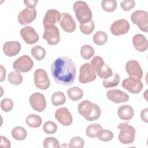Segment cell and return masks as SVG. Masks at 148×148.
Listing matches in <instances>:
<instances>
[{
	"mask_svg": "<svg viewBox=\"0 0 148 148\" xmlns=\"http://www.w3.org/2000/svg\"><path fill=\"white\" fill-rule=\"evenodd\" d=\"M51 73L54 80L57 84L69 86L75 81L76 66L69 57H59L52 62Z\"/></svg>",
	"mask_w": 148,
	"mask_h": 148,
	"instance_id": "6da1fadb",
	"label": "cell"
},
{
	"mask_svg": "<svg viewBox=\"0 0 148 148\" xmlns=\"http://www.w3.org/2000/svg\"><path fill=\"white\" fill-rule=\"evenodd\" d=\"M77 110L79 113L88 121L97 120L101 113L99 106L88 100L81 102L78 105Z\"/></svg>",
	"mask_w": 148,
	"mask_h": 148,
	"instance_id": "7a4b0ae2",
	"label": "cell"
},
{
	"mask_svg": "<svg viewBox=\"0 0 148 148\" xmlns=\"http://www.w3.org/2000/svg\"><path fill=\"white\" fill-rule=\"evenodd\" d=\"M73 10L80 24L91 20L92 12L86 2L82 1L75 2L73 5Z\"/></svg>",
	"mask_w": 148,
	"mask_h": 148,
	"instance_id": "3957f363",
	"label": "cell"
},
{
	"mask_svg": "<svg viewBox=\"0 0 148 148\" xmlns=\"http://www.w3.org/2000/svg\"><path fill=\"white\" fill-rule=\"evenodd\" d=\"M90 64L95 74L101 78H108L113 74L112 69L105 63L103 58L100 56L94 57Z\"/></svg>",
	"mask_w": 148,
	"mask_h": 148,
	"instance_id": "277c9868",
	"label": "cell"
},
{
	"mask_svg": "<svg viewBox=\"0 0 148 148\" xmlns=\"http://www.w3.org/2000/svg\"><path fill=\"white\" fill-rule=\"evenodd\" d=\"M119 129L118 136L119 140L123 144L128 145L132 143L135 138V129L134 127L128 124V123H121L118 125Z\"/></svg>",
	"mask_w": 148,
	"mask_h": 148,
	"instance_id": "5b68a950",
	"label": "cell"
},
{
	"mask_svg": "<svg viewBox=\"0 0 148 148\" xmlns=\"http://www.w3.org/2000/svg\"><path fill=\"white\" fill-rule=\"evenodd\" d=\"M44 32L42 35L43 39L46 40L50 45H55L60 40V35L58 28L54 25L45 26Z\"/></svg>",
	"mask_w": 148,
	"mask_h": 148,
	"instance_id": "8992f818",
	"label": "cell"
},
{
	"mask_svg": "<svg viewBox=\"0 0 148 148\" xmlns=\"http://www.w3.org/2000/svg\"><path fill=\"white\" fill-rule=\"evenodd\" d=\"M131 19L141 31L147 32L148 13L147 12L142 10H135L131 14Z\"/></svg>",
	"mask_w": 148,
	"mask_h": 148,
	"instance_id": "52a82bcc",
	"label": "cell"
},
{
	"mask_svg": "<svg viewBox=\"0 0 148 148\" xmlns=\"http://www.w3.org/2000/svg\"><path fill=\"white\" fill-rule=\"evenodd\" d=\"M34 66V61L27 55H23L17 58L13 64V68L18 72H27L31 70Z\"/></svg>",
	"mask_w": 148,
	"mask_h": 148,
	"instance_id": "ba28073f",
	"label": "cell"
},
{
	"mask_svg": "<svg viewBox=\"0 0 148 148\" xmlns=\"http://www.w3.org/2000/svg\"><path fill=\"white\" fill-rule=\"evenodd\" d=\"M95 79L96 74L90 63H85L80 66L79 76V82L80 83L82 84L88 83L94 81Z\"/></svg>",
	"mask_w": 148,
	"mask_h": 148,
	"instance_id": "9c48e42d",
	"label": "cell"
},
{
	"mask_svg": "<svg viewBox=\"0 0 148 148\" xmlns=\"http://www.w3.org/2000/svg\"><path fill=\"white\" fill-rule=\"evenodd\" d=\"M34 84L35 86L40 90H47L50 85V82L47 72L43 69H37L34 73Z\"/></svg>",
	"mask_w": 148,
	"mask_h": 148,
	"instance_id": "30bf717a",
	"label": "cell"
},
{
	"mask_svg": "<svg viewBox=\"0 0 148 148\" xmlns=\"http://www.w3.org/2000/svg\"><path fill=\"white\" fill-rule=\"evenodd\" d=\"M121 86L131 94H138L142 91L143 85L140 80L130 76L123 80Z\"/></svg>",
	"mask_w": 148,
	"mask_h": 148,
	"instance_id": "8fae6325",
	"label": "cell"
},
{
	"mask_svg": "<svg viewBox=\"0 0 148 148\" xmlns=\"http://www.w3.org/2000/svg\"><path fill=\"white\" fill-rule=\"evenodd\" d=\"M31 108L39 112H43L46 107V100L43 94L40 92H34L31 95L29 99Z\"/></svg>",
	"mask_w": 148,
	"mask_h": 148,
	"instance_id": "7c38bea8",
	"label": "cell"
},
{
	"mask_svg": "<svg viewBox=\"0 0 148 148\" xmlns=\"http://www.w3.org/2000/svg\"><path fill=\"white\" fill-rule=\"evenodd\" d=\"M130 28V23L127 20L120 19L114 21L110 27V32L116 36H120L128 32Z\"/></svg>",
	"mask_w": 148,
	"mask_h": 148,
	"instance_id": "4fadbf2b",
	"label": "cell"
},
{
	"mask_svg": "<svg viewBox=\"0 0 148 148\" xmlns=\"http://www.w3.org/2000/svg\"><path fill=\"white\" fill-rule=\"evenodd\" d=\"M125 70L130 77L140 80L143 76V70L139 63L135 60H131L127 62Z\"/></svg>",
	"mask_w": 148,
	"mask_h": 148,
	"instance_id": "5bb4252c",
	"label": "cell"
},
{
	"mask_svg": "<svg viewBox=\"0 0 148 148\" xmlns=\"http://www.w3.org/2000/svg\"><path fill=\"white\" fill-rule=\"evenodd\" d=\"M36 17V11L34 7H27L21 10L18 16V21L21 25H26L32 22Z\"/></svg>",
	"mask_w": 148,
	"mask_h": 148,
	"instance_id": "9a60e30c",
	"label": "cell"
},
{
	"mask_svg": "<svg viewBox=\"0 0 148 148\" xmlns=\"http://www.w3.org/2000/svg\"><path fill=\"white\" fill-rule=\"evenodd\" d=\"M20 35L24 42L28 45L36 43L39 39V35L34 28L31 26H25L20 30Z\"/></svg>",
	"mask_w": 148,
	"mask_h": 148,
	"instance_id": "2e32d148",
	"label": "cell"
},
{
	"mask_svg": "<svg viewBox=\"0 0 148 148\" xmlns=\"http://www.w3.org/2000/svg\"><path fill=\"white\" fill-rule=\"evenodd\" d=\"M55 118L60 123L64 126L70 125L73 121L71 113L68 109L65 107L58 108L56 111Z\"/></svg>",
	"mask_w": 148,
	"mask_h": 148,
	"instance_id": "e0dca14e",
	"label": "cell"
},
{
	"mask_svg": "<svg viewBox=\"0 0 148 148\" xmlns=\"http://www.w3.org/2000/svg\"><path fill=\"white\" fill-rule=\"evenodd\" d=\"M59 24L62 29L66 32L71 33L76 29V23L72 16L68 13H62Z\"/></svg>",
	"mask_w": 148,
	"mask_h": 148,
	"instance_id": "ac0fdd59",
	"label": "cell"
},
{
	"mask_svg": "<svg viewBox=\"0 0 148 148\" xmlns=\"http://www.w3.org/2000/svg\"><path fill=\"white\" fill-rule=\"evenodd\" d=\"M106 97L109 101L116 103L125 102L129 99L128 95L119 89L109 90L106 94Z\"/></svg>",
	"mask_w": 148,
	"mask_h": 148,
	"instance_id": "d6986e66",
	"label": "cell"
},
{
	"mask_svg": "<svg viewBox=\"0 0 148 148\" xmlns=\"http://www.w3.org/2000/svg\"><path fill=\"white\" fill-rule=\"evenodd\" d=\"M61 18V14L58 10L52 9L48 10L43 19V24L45 26L54 25L57 22L60 21Z\"/></svg>",
	"mask_w": 148,
	"mask_h": 148,
	"instance_id": "ffe728a7",
	"label": "cell"
},
{
	"mask_svg": "<svg viewBox=\"0 0 148 148\" xmlns=\"http://www.w3.org/2000/svg\"><path fill=\"white\" fill-rule=\"evenodd\" d=\"M21 50V44L17 41H9L4 43L3 51L8 57H13L18 54Z\"/></svg>",
	"mask_w": 148,
	"mask_h": 148,
	"instance_id": "44dd1931",
	"label": "cell"
},
{
	"mask_svg": "<svg viewBox=\"0 0 148 148\" xmlns=\"http://www.w3.org/2000/svg\"><path fill=\"white\" fill-rule=\"evenodd\" d=\"M134 48L139 52L145 51L148 47V42L146 37L140 34L134 35L132 39Z\"/></svg>",
	"mask_w": 148,
	"mask_h": 148,
	"instance_id": "7402d4cb",
	"label": "cell"
},
{
	"mask_svg": "<svg viewBox=\"0 0 148 148\" xmlns=\"http://www.w3.org/2000/svg\"><path fill=\"white\" fill-rule=\"evenodd\" d=\"M117 114L120 119L123 120H129L133 117L134 111L132 107L130 105H123L119 108Z\"/></svg>",
	"mask_w": 148,
	"mask_h": 148,
	"instance_id": "603a6c76",
	"label": "cell"
},
{
	"mask_svg": "<svg viewBox=\"0 0 148 148\" xmlns=\"http://www.w3.org/2000/svg\"><path fill=\"white\" fill-rule=\"evenodd\" d=\"M120 81V76L117 73H113L108 78L104 79L102 81L103 86L106 88H113L117 86Z\"/></svg>",
	"mask_w": 148,
	"mask_h": 148,
	"instance_id": "cb8c5ba5",
	"label": "cell"
},
{
	"mask_svg": "<svg viewBox=\"0 0 148 148\" xmlns=\"http://www.w3.org/2000/svg\"><path fill=\"white\" fill-rule=\"evenodd\" d=\"M67 95L70 99L73 101H76L83 97V92L80 87L75 86L69 88L67 90Z\"/></svg>",
	"mask_w": 148,
	"mask_h": 148,
	"instance_id": "d4e9b609",
	"label": "cell"
},
{
	"mask_svg": "<svg viewBox=\"0 0 148 148\" xmlns=\"http://www.w3.org/2000/svg\"><path fill=\"white\" fill-rule=\"evenodd\" d=\"M26 124L31 128H38L42 125V118L36 114H31L26 117Z\"/></svg>",
	"mask_w": 148,
	"mask_h": 148,
	"instance_id": "484cf974",
	"label": "cell"
},
{
	"mask_svg": "<svg viewBox=\"0 0 148 148\" xmlns=\"http://www.w3.org/2000/svg\"><path fill=\"white\" fill-rule=\"evenodd\" d=\"M27 132L25 129L21 126H17L12 130V136L16 140H23L25 139Z\"/></svg>",
	"mask_w": 148,
	"mask_h": 148,
	"instance_id": "4316f807",
	"label": "cell"
},
{
	"mask_svg": "<svg viewBox=\"0 0 148 148\" xmlns=\"http://www.w3.org/2000/svg\"><path fill=\"white\" fill-rule=\"evenodd\" d=\"M102 127L97 123H94L88 125L86 128V135L90 138H97L99 132L102 130Z\"/></svg>",
	"mask_w": 148,
	"mask_h": 148,
	"instance_id": "83f0119b",
	"label": "cell"
},
{
	"mask_svg": "<svg viewBox=\"0 0 148 148\" xmlns=\"http://www.w3.org/2000/svg\"><path fill=\"white\" fill-rule=\"evenodd\" d=\"M51 99L53 105L57 106L64 104L66 101V97L62 92L57 91L53 94Z\"/></svg>",
	"mask_w": 148,
	"mask_h": 148,
	"instance_id": "f1b7e54d",
	"label": "cell"
},
{
	"mask_svg": "<svg viewBox=\"0 0 148 148\" xmlns=\"http://www.w3.org/2000/svg\"><path fill=\"white\" fill-rule=\"evenodd\" d=\"M92 39L95 44L101 46L105 44L107 42L108 35L104 31H98L94 34Z\"/></svg>",
	"mask_w": 148,
	"mask_h": 148,
	"instance_id": "f546056e",
	"label": "cell"
},
{
	"mask_svg": "<svg viewBox=\"0 0 148 148\" xmlns=\"http://www.w3.org/2000/svg\"><path fill=\"white\" fill-rule=\"evenodd\" d=\"M31 53L35 59L39 61L45 58L46 55V51L43 47L37 45L31 49Z\"/></svg>",
	"mask_w": 148,
	"mask_h": 148,
	"instance_id": "4dcf8cb0",
	"label": "cell"
},
{
	"mask_svg": "<svg viewBox=\"0 0 148 148\" xmlns=\"http://www.w3.org/2000/svg\"><path fill=\"white\" fill-rule=\"evenodd\" d=\"M94 49L90 45H85L81 47L80 55L84 60H89L94 56Z\"/></svg>",
	"mask_w": 148,
	"mask_h": 148,
	"instance_id": "1f68e13d",
	"label": "cell"
},
{
	"mask_svg": "<svg viewBox=\"0 0 148 148\" xmlns=\"http://www.w3.org/2000/svg\"><path fill=\"white\" fill-rule=\"evenodd\" d=\"M8 81L13 85H19L23 82V76L17 71L10 72L8 76Z\"/></svg>",
	"mask_w": 148,
	"mask_h": 148,
	"instance_id": "d6a6232c",
	"label": "cell"
},
{
	"mask_svg": "<svg viewBox=\"0 0 148 148\" xmlns=\"http://www.w3.org/2000/svg\"><path fill=\"white\" fill-rule=\"evenodd\" d=\"M117 1L115 0H103L101 2L102 8L108 12H114L117 8Z\"/></svg>",
	"mask_w": 148,
	"mask_h": 148,
	"instance_id": "836d02e7",
	"label": "cell"
},
{
	"mask_svg": "<svg viewBox=\"0 0 148 148\" xmlns=\"http://www.w3.org/2000/svg\"><path fill=\"white\" fill-rule=\"evenodd\" d=\"M114 134L113 133L108 130L102 129L99 132L97 138L101 141L103 142H108L113 139Z\"/></svg>",
	"mask_w": 148,
	"mask_h": 148,
	"instance_id": "e575fe53",
	"label": "cell"
},
{
	"mask_svg": "<svg viewBox=\"0 0 148 148\" xmlns=\"http://www.w3.org/2000/svg\"><path fill=\"white\" fill-rule=\"evenodd\" d=\"M95 25L94 21L91 20L88 22L85 23L80 24V31L86 35H89L94 30Z\"/></svg>",
	"mask_w": 148,
	"mask_h": 148,
	"instance_id": "d590c367",
	"label": "cell"
},
{
	"mask_svg": "<svg viewBox=\"0 0 148 148\" xmlns=\"http://www.w3.org/2000/svg\"><path fill=\"white\" fill-rule=\"evenodd\" d=\"M45 148H58L60 145L58 140L54 137H47L45 138L43 143Z\"/></svg>",
	"mask_w": 148,
	"mask_h": 148,
	"instance_id": "8d00e7d4",
	"label": "cell"
},
{
	"mask_svg": "<svg viewBox=\"0 0 148 148\" xmlns=\"http://www.w3.org/2000/svg\"><path fill=\"white\" fill-rule=\"evenodd\" d=\"M43 130L47 134H53L57 130V125L53 121H47L45 123L43 126Z\"/></svg>",
	"mask_w": 148,
	"mask_h": 148,
	"instance_id": "74e56055",
	"label": "cell"
},
{
	"mask_svg": "<svg viewBox=\"0 0 148 148\" xmlns=\"http://www.w3.org/2000/svg\"><path fill=\"white\" fill-rule=\"evenodd\" d=\"M84 146V140L79 136H75L71 138L69 143L71 148H82Z\"/></svg>",
	"mask_w": 148,
	"mask_h": 148,
	"instance_id": "f35d334b",
	"label": "cell"
},
{
	"mask_svg": "<svg viewBox=\"0 0 148 148\" xmlns=\"http://www.w3.org/2000/svg\"><path fill=\"white\" fill-rule=\"evenodd\" d=\"M13 108V102L9 98H4L1 102V108L5 112H9Z\"/></svg>",
	"mask_w": 148,
	"mask_h": 148,
	"instance_id": "ab89813d",
	"label": "cell"
},
{
	"mask_svg": "<svg viewBox=\"0 0 148 148\" xmlns=\"http://www.w3.org/2000/svg\"><path fill=\"white\" fill-rule=\"evenodd\" d=\"M121 8L125 11L131 10L135 6V2L133 0H124L120 3Z\"/></svg>",
	"mask_w": 148,
	"mask_h": 148,
	"instance_id": "60d3db41",
	"label": "cell"
},
{
	"mask_svg": "<svg viewBox=\"0 0 148 148\" xmlns=\"http://www.w3.org/2000/svg\"><path fill=\"white\" fill-rule=\"evenodd\" d=\"M1 147L9 148L10 147V140L5 136H1Z\"/></svg>",
	"mask_w": 148,
	"mask_h": 148,
	"instance_id": "b9f144b4",
	"label": "cell"
},
{
	"mask_svg": "<svg viewBox=\"0 0 148 148\" xmlns=\"http://www.w3.org/2000/svg\"><path fill=\"white\" fill-rule=\"evenodd\" d=\"M148 116V109L145 108V109L142 110V111L140 112V117H141L142 120L146 123L148 122V116Z\"/></svg>",
	"mask_w": 148,
	"mask_h": 148,
	"instance_id": "7bdbcfd3",
	"label": "cell"
},
{
	"mask_svg": "<svg viewBox=\"0 0 148 148\" xmlns=\"http://www.w3.org/2000/svg\"><path fill=\"white\" fill-rule=\"evenodd\" d=\"M24 3L27 7L35 8V6H36V5L38 3V1H36V0H35V1H24Z\"/></svg>",
	"mask_w": 148,
	"mask_h": 148,
	"instance_id": "ee69618b",
	"label": "cell"
},
{
	"mask_svg": "<svg viewBox=\"0 0 148 148\" xmlns=\"http://www.w3.org/2000/svg\"><path fill=\"white\" fill-rule=\"evenodd\" d=\"M1 82H3L5 79L6 77V70L5 68L2 66L1 65Z\"/></svg>",
	"mask_w": 148,
	"mask_h": 148,
	"instance_id": "f6af8a7d",
	"label": "cell"
}]
</instances>
